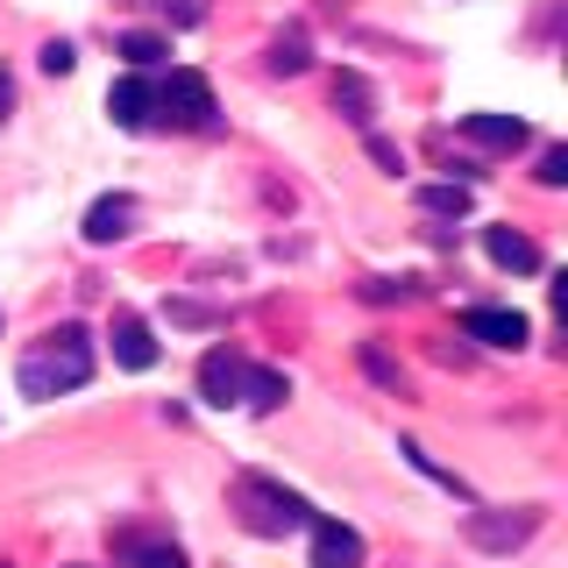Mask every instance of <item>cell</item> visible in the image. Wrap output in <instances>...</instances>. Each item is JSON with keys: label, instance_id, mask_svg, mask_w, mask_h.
<instances>
[{"label": "cell", "instance_id": "cell-17", "mask_svg": "<svg viewBox=\"0 0 568 568\" xmlns=\"http://www.w3.org/2000/svg\"><path fill=\"white\" fill-rule=\"evenodd\" d=\"M419 206L426 213H469V185H426Z\"/></svg>", "mask_w": 568, "mask_h": 568}, {"label": "cell", "instance_id": "cell-7", "mask_svg": "<svg viewBox=\"0 0 568 568\" xmlns=\"http://www.w3.org/2000/svg\"><path fill=\"white\" fill-rule=\"evenodd\" d=\"M313 568H363V532L342 519H313Z\"/></svg>", "mask_w": 568, "mask_h": 568}, {"label": "cell", "instance_id": "cell-9", "mask_svg": "<svg viewBox=\"0 0 568 568\" xmlns=\"http://www.w3.org/2000/svg\"><path fill=\"white\" fill-rule=\"evenodd\" d=\"M135 227V200L129 192H106V200H93V213H85V242H121Z\"/></svg>", "mask_w": 568, "mask_h": 568}, {"label": "cell", "instance_id": "cell-6", "mask_svg": "<svg viewBox=\"0 0 568 568\" xmlns=\"http://www.w3.org/2000/svg\"><path fill=\"white\" fill-rule=\"evenodd\" d=\"M462 334H469V342H490V348H519L526 342V313H511V306H469V313H462Z\"/></svg>", "mask_w": 568, "mask_h": 568}, {"label": "cell", "instance_id": "cell-20", "mask_svg": "<svg viewBox=\"0 0 568 568\" xmlns=\"http://www.w3.org/2000/svg\"><path fill=\"white\" fill-rule=\"evenodd\" d=\"M561 178H568V150H547L540 156V185H561Z\"/></svg>", "mask_w": 568, "mask_h": 568}, {"label": "cell", "instance_id": "cell-4", "mask_svg": "<svg viewBox=\"0 0 568 568\" xmlns=\"http://www.w3.org/2000/svg\"><path fill=\"white\" fill-rule=\"evenodd\" d=\"M532 526H540V511H469V540L484 555H505V547L532 540Z\"/></svg>", "mask_w": 568, "mask_h": 568}, {"label": "cell", "instance_id": "cell-12", "mask_svg": "<svg viewBox=\"0 0 568 568\" xmlns=\"http://www.w3.org/2000/svg\"><path fill=\"white\" fill-rule=\"evenodd\" d=\"M462 129L484 142V150H519V142H526V121L519 114H469Z\"/></svg>", "mask_w": 568, "mask_h": 568}, {"label": "cell", "instance_id": "cell-11", "mask_svg": "<svg viewBox=\"0 0 568 568\" xmlns=\"http://www.w3.org/2000/svg\"><path fill=\"white\" fill-rule=\"evenodd\" d=\"M484 248H490V263H497V271H540V248H532L526 235H511V227H490Z\"/></svg>", "mask_w": 568, "mask_h": 568}, {"label": "cell", "instance_id": "cell-13", "mask_svg": "<svg viewBox=\"0 0 568 568\" xmlns=\"http://www.w3.org/2000/svg\"><path fill=\"white\" fill-rule=\"evenodd\" d=\"M284 398H292V384H284L277 369H256V363H248V384H242V405H248V413H277Z\"/></svg>", "mask_w": 568, "mask_h": 568}, {"label": "cell", "instance_id": "cell-2", "mask_svg": "<svg viewBox=\"0 0 568 568\" xmlns=\"http://www.w3.org/2000/svg\"><path fill=\"white\" fill-rule=\"evenodd\" d=\"M242 519H248V532L277 540V532H292V526H313V505L298 490H277V484H263V476H248L242 484Z\"/></svg>", "mask_w": 568, "mask_h": 568}, {"label": "cell", "instance_id": "cell-8", "mask_svg": "<svg viewBox=\"0 0 568 568\" xmlns=\"http://www.w3.org/2000/svg\"><path fill=\"white\" fill-rule=\"evenodd\" d=\"M106 114H114V129H150L156 121V93L142 71H129L121 85H106Z\"/></svg>", "mask_w": 568, "mask_h": 568}, {"label": "cell", "instance_id": "cell-19", "mask_svg": "<svg viewBox=\"0 0 568 568\" xmlns=\"http://www.w3.org/2000/svg\"><path fill=\"white\" fill-rule=\"evenodd\" d=\"M71 64H79V58H71V43H43V71H50V79H64Z\"/></svg>", "mask_w": 568, "mask_h": 568}, {"label": "cell", "instance_id": "cell-23", "mask_svg": "<svg viewBox=\"0 0 568 568\" xmlns=\"http://www.w3.org/2000/svg\"><path fill=\"white\" fill-rule=\"evenodd\" d=\"M8 106H14V85H8V71H0V114H8Z\"/></svg>", "mask_w": 568, "mask_h": 568}, {"label": "cell", "instance_id": "cell-3", "mask_svg": "<svg viewBox=\"0 0 568 568\" xmlns=\"http://www.w3.org/2000/svg\"><path fill=\"white\" fill-rule=\"evenodd\" d=\"M150 93H156V121H171V129H213V85L200 71H171Z\"/></svg>", "mask_w": 568, "mask_h": 568}, {"label": "cell", "instance_id": "cell-22", "mask_svg": "<svg viewBox=\"0 0 568 568\" xmlns=\"http://www.w3.org/2000/svg\"><path fill=\"white\" fill-rule=\"evenodd\" d=\"M156 8H164V14H178V22H185V29H192V22H200V14H206L200 0H156Z\"/></svg>", "mask_w": 568, "mask_h": 568}, {"label": "cell", "instance_id": "cell-5", "mask_svg": "<svg viewBox=\"0 0 568 568\" xmlns=\"http://www.w3.org/2000/svg\"><path fill=\"white\" fill-rule=\"evenodd\" d=\"M242 384H248V363L235 348H213L200 363V398L206 405H242Z\"/></svg>", "mask_w": 568, "mask_h": 568}, {"label": "cell", "instance_id": "cell-21", "mask_svg": "<svg viewBox=\"0 0 568 568\" xmlns=\"http://www.w3.org/2000/svg\"><path fill=\"white\" fill-rule=\"evenodd\" d=\"M369 156H377L384 171H405V156H398V142H384V135H369Z\"/></svg>", "mask_w": 568, "mask_h": 568}, {"label": "cell", "instance_id": "cell-10", "mask_svg": "<svg viewBox=\"0 0 568 568\" xmlns=\"http://www.w3.org/2000/svg\"><path fill=\"white\" fill-rule=\"evenodd\" d=\"M114 363H121V369H150V363H156V342H150V327H142L135 313L114 320Z\"/></svg>", "mask_w": 568, "mask_h": 568}, {"label": "cell", "instance_id": "cell-1", "mask_svg": "<svg viewBox=\"0 0 568 568\" xmlns=\"http://www.w3.org/2000/svg\"><path fill=\"white\" fill-rule=\"evenodd\" d=\"M93 377V342L85 327H50L43 348L22 355V398H58V390H79Z\"/></svg>", "mask_w": 568, "mask_h": 568}, {"label": "cell", "instance_id": "cell-16", "mask_svg": "<svg viewBox=\"0 0 568 568\" xmlns=\"http://www.w3.org/2000/svg\"><path fill=\"white\" fill-rule=\"evenodd\" d=\"M313 64V50H306V36H277V50H271V71H306Z\"/></svg>", "mask_w": 568, "mask_h": 568}, {"label": "cell", "instance_id": "cell-18", "mask_svg": "<svg viewBox=\"0 0 568 568\" xmlns=\"http://www.w3.org/2000/svg\"><path fill=\"white\" fill-rule=\"evenodd\" d=\"M135 568H185V555H178V547H142Z\"/></svg>", "mask_w": 568, "mask_h": 568}, {"label": "cell", "instance_id": "cell-15", "mask_svg": "<svg viewBox=\"0 0 568 568\" xmlns=\"http://www.w3.org/2000/svg\"><path fill=\"white\" fill-rule=\"evenodd\" d=\"M334 106H342L355 129H369V85L355 79V71H342V79H334Z\"/></svg>", "mask_w": 568, "mask_h": 568}, {"label": "cell", "instance_id": "cell-14", "mask_svg": "<svg viewBox=\"0 0 568 568\" xmlns=\"http://www.w3.org/2000/svg\"><path fill=\"white\" fill-rule=\"evenodd\" d=\"M121 58H129L135 71H150V64L171 58V43H164V36H150V29H129V36H121Z\"/></svg>", "mask_w": 568, "mask_h": 568}]
</instances>
